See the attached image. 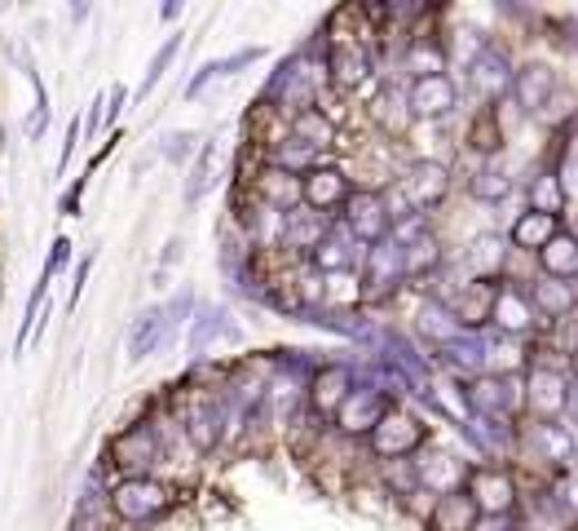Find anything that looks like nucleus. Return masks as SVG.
<instances>
[{
  "mask_svg": "<svg viewBox=\"0 0 578 531\" xmlns=\"http://www.w3.org/2000/svg\"><path fill=\"white\" fill-rule=\"evenodd\" d=\"M575 102H578L575 93H553V98L544 102V115H548L553 124H561L566 115H575Z\"/></svg>",
  "mask_w": 578,
  "mask_h": 531,
  "instance_id": "51",
  "label": "nucleus"
},
{
  "mask_svg": "<svg viewBox=\"0 0 578 531\" xmlns=\"http://www.w3.org/2000/svg\"><path fill=\"white\" fill-rule=\"evenodd\" d=\"M159 18H164V22H177V18H182V4H177V0H168V4L159 9Z\"/></svg>",
  "mask_w": 578,
  "mask_h": 531,
  "instance_id": "55",
  "label": "nucleus"
},
{
  "mask_svg": "<svg viewBox=\"0 0 578 531\" xmlns=\"http://www.w3.org/2000/svg\"><path fill=\"white\" fill-rule=\"evenodd\" d=\"M84 18H89V4H71V22H75V27H80V22H84Z\"/></svg>",
  "mask_w": 578,
  "mask_h": 531,
  "instance_id": "56",
  "label": "nucleus"
},
{
  "mask_svg": "<svg viewBox=\"0 0 578 531\" xmlns=\"http://www.w3.org/2000/svg\"><path fill=\"white\" fill-rule=\"evenodd\" d=\"M362 302H380V297H389L398 284H406L402 279V248L398 244H389V239H380V244H371L367 248V257H362Z\"/></svg>",
  "mask_w": 578,
  "mask_h": 531,
  "instance_id": "12",
  "label": "nucleus"
},
{
  "mask_svg": "<svg viewBox=\"0 0 578 531\" xmlns=\"http://www.w3.org/2000/svg\"><path fill=\"white\" fill-rule=\"evenodd\" d=\"M570 235H575V244H578V222H575V231H570Z\"/></svg>",
  "mask_w": 578,
  "mask_h": 531,
  "instance_id": "57",
  "label": "nucleus"
},
{
  "mask_svg": "<svg viewBox=\"0 0 578 531\" xmlns=\"http://www.w3.org/2000/svg\"><path fill=\"white\" fill-rule=\"evenodd\" d=\"M182 390V386H177ZM173 421L182 430V439L195 448V452H217V443L226 439V404H221V386H190L182 390L177 408H173Z\"/></svg>",
  "mask_w": 578,
  "mask_h": 531,
  "instance_id": "3",
  "label": "nucleus"
},
{
  "mask_svg": "<svg viewBox=\"0 0 578 531\" xmlns=\"http://www.w3.org/2000/svg\"><path fill=\"white\" fill-rule=\"evenodd\" d=\"M530 448H535L544 461H553V466H570V461H575V439H570L561 426H553V421H539V426L530 430Z\"/></svg>",
  "mask_w": 578,
  "mask_h": 531,
  "instance_id": "32",
  "label": "nucleus"
},
{
  "mask_svg": "<svg viewBox=\"0 0 578 531\" xmlns=\"http://www.w3.org/2000/svg\"><path fill=\"white\" fill-rule=\"evenodd\" d=\"M464 399H468V408H473L477 421H495V417H508V412L522 404V381L482 372V377L464 390Z\"/></svg>",
  "mask_w": 578,
  "mask_h": 531,
  "instance_id": "13",
  "label": "nucleus"
},
{
  "mask_svg": "<svg viewBox=\"0 0 578 531\" xmlns=\"http://www.w3.org/2000/svg\"><path fill=\"white\" fill-rule=\"evenodd\" d=\"M402 93H406V111L415 120H442L460 102V89H455V80L446 71H437V75H411V84Z\"/></svg>",
  "mask_w": 578,
  "mask_h": 531,
  "instance_id": "9",
  "label": "nucleus"
},
{
  "mask_svg": "<svg viewBox=\"0 0 578 531\" xmlns=\"http://www.w3.org/2000/svg\"><path fill=\"white\" fill-rule=\"evenodd\" d=\"M80 142H84V129H80V115H71L66 133H62V151H58V173H66V164H71V155H75Z\"/></svg>",
  "mask_w": 578,
  "mask_h": 531,
  "instance_id": "47",
  "label": "nucleus"
},
{
  "mask_svg": "<svg viewBox=\"0 0 578 531\" xmlns=\"http://www.w3.org/2000/svg\"><path fill=\"white\" fill-rule=\"evenodd\" d=\"M49 120H53V111L35 102V106H31V115L22 120V137H27V142H44V133H49Z\"/></svg>",
  "mask_w": 578,
  "mask_h": 531,
  "instance_id": "46",
  "label": "nucleus"
},
{
  "mask_svg": "<svg viewBox=\"0 0 578 531\" xmlns=\"http://www.w3.org/2000/svg\"><path fill=\"white\" fill-rule=\"evenodd\" d=\"M513 93H517V102L526 106V111H544V102L557 93V75H553V67H526V71H517L513 75Z\"/></svg>",
  "mask_w": 578,
  "mask_h": 531,
  "instance_id": "25",
  "label": "nucleus"
},
{
  "mask_svg": "<svg viewBox=\"0 0 578 531\" xmlns=\"http://www.w3.org/2000/svg\"><path fill=\"white\" fill-rule=\"evenodd\" d=\"M327 231H331V217H322V213H313V208H291L288 217H283V231H279V248L291 253V257H305L309 262V253L327 239Z\"/></svg>",
  "mask_w": 578,
  "mask_h": 531,
  "instance_id": "16",
  "label": "nucleus"
},
{
  "mask_svg": "<svg viewBox=\"0 0 578 531\" xmlns=\"http://www.w3.org/2000/svg\"><path fill=\"white\" fill-rule=\"evenodd\" d=\"M93 262H97V253H84L80 257V266H75V275H71V297H66V306L75 310L80 306V297H84V284H89V275H93Z\"/></svg>",
  "mask_w": 578,
  "mask_h": 531,
  "instance_id": "49",
  "label": "nucleus"
},
{
  "mask_svg": "<svg viewBox=\"0 0 578 531\" xmlns=\"http://www.w3.org/2000/svg\"><path fill=\"white\" fill-rule=\"evenodd\" d=\"M252 200L279 217H288L291 208H300V177H291L275 164H261V173L252 177Z\"/></svg>",
  "mask_w": 578,
  "mask_h": 531,
  "instance_id": "18",
  "label": "nucleus"
},
{
  "mask_svg": "<svg viewBox=\"0 0 578 531\" xmlns=\"http://www.w3.org/2000/svg\"><path fill=\"white\" fill-rule=\"evenodd\" d=\"M406 67H411L415 75H437V71H446V44L433 40V35H411V44H406Z\"/></svg>",
  "mask_w": 578,
  "mask_h": 531,
  "instance_id": "35",
  "label": "nucleus"
},
{
  "mask_svg": "<svg viewBox=\"0 0 578 531\" xmlns=\"http://www.w3.org/2000/svg\"><path fill=\"white\" fill-rule=\"evenodd\" d=\"M437 266H442V248H437L433 235H420L415 244L402 248V279H424V275H433Z\"/></svg>",
  "mask_w": 578,
  "mask_h": 531,
  "instance_id": "33",
  "label": "nucleus"
},
{
  "mask_svg": "<svg viewBox=\"0 0 578 531\" xmlns=\"http://www.w3.org/2000/svg\"><path fill=\"white\" fill-rule=\"evenodd\" d=\"M367 439H371V452H375L380 461H402V457H411V452L424 448L429 426H424L420 417L402 412V408H389V412L380 417V426H375Z\"/></svg>",
  "mask_w": 578,
  "mask_h": 531,
  "instance_id": "5",
  "label": "nucleus"
},
{
  "mask_svg": "<svg viewBox=\"0 0 578 531\" xmlns=\"http://www.w3.org/2000/svg\"><path fill=\"white\" fill-rule=\"evenodd\" d=\"M322 71H327V84H331V89H340V93L362 89V84L371 80V71H375L371 44H327Z\"/></svg>",
  "mask_w": 578,
  "mask_h": 531,
  "instance_id": "10",
  "label": "nucleus"
},
{
  "mask_svg": "<svg viewBox=\"0 0 578 531\" xmlns=\"http://www.w3.org/2000/svg\"><path fill=\"white\" fill-rule=\"evenodd\" d=\"M473 531H513V519L508 514H477Z\"/></svg>",
  "mask_w": 578,
  "mask_h": 531,
  "instance_id": "53",
  "label": "nucleus"
},
{
  "mask_svg": "<svg viewBox=\"0 0 578 531\" xmlns=\"http://www.w3.org/2000/svg\"><path fill=\"white\" fill-rule=\"evenodd\" d=\"M124 111H128V84H111V93H102V133H115Z\"/></svg>",
  "mask_w": 578,
  "mask_h": 531,
  "instance_id": "44",
  "label": "nucleus"
},
{
  "mask_svg": "<svg viewBox=\"0 0 578 531\" xmlns=\"http://www.w3.org/2000/svg\"><path fill=\"white\" fill-rule=\"evenodd\" d=\"M353 262H358V244L344 235V226H340V222H331L327 239L309 253V266H313L318 275H349V270H353Z\"/></svg>",
  "mask_w": 578,
  "mask_h": 531,
  "instance_id": "22",
  "label": "nucleus"
},
{
  "mask_svg": "<svg viewBox=\"0 0 578 531\" xmlns=\"http://www.w3.org/2000/svg\"><path fill=\"white\" fill-rule=\"evenodd\" d=\"M173 337H177V328L168 324L164 302H159V306H146V310L133 319V328H128V364H142V359L159 355Z\"/></svg>",
  "mask_w": 578,
  "mask_h": 531,
  "instance_id": "15",
  "label": "nucleus"
},
{
  "mask_svg": "<svg viewBox=\"0 0 578 531\" xmlns=\"http://www.w3.org/2000/svg\"><path fill=\"white\" fill-rule=\"evenodd\" d=\"M491 324L504 333V337H526L535 328V310L530 302L517 293V288H499L495 293V306H491Z\"/></svg>",
  "mask_w": 578,
  "mask_h": 531,
  "instance_id": "24",
  "label": "nucleus"
},
{
  "mask_svg": "<svg viewBox=\"0 0 578 531\" xmlns=\"http://www.w3.org/2000/svg\"><path fill=\"white\" fill-rule=\"evenodd\" d=\"M464 497L473 501L477 514H513V506H517V483H513L508 470H473Z\"/></svg>",
  "mask_w": 578,
  "mask_h": 531,
  "instance_id": "14",
  "label": "nucleus"
},
{
  "mask_svg": "<svg viewBox=\"0 0 578 531\" xmlns=\"http://www.w3.org/2000/svg\"><path fill=\"white\" fill-rule=\"evenodd\" d=\"M159 466H164V443L155 421H128L106 439L97 470H111V479H142V474H159Z\"/></svg>",
  "mask_w": 578,
  "mask_h": 531,
  "instance_id": "2",
  "label": "nucleus"
},
{
  "mask_svg": "<svg viewBox=\"0 0 578 531\" xmlns=\"http://www.w3.org/2000/svg\"><path fill=\"white\" fill-rule=\"evenodd\" d=\"M199 146H204V137H199L195 129H177V133H168V137L159 142V155L182 169V164H190V160L199 155Z\"/></svg>",
  "mask_w": 578,
  "mask_h": 531,
  "instance_id": "42",
  "label": "nucleus"
},
{
  "mask_svg": "<svg viewBox=\"0 0 578 531\" xmlns=\"http://www.w3.org/2000/svg\"><path fill=\"white\" fill-rule=\"evenodd\" d=\"M504 257H508V248H504L499 235H482V239H473V248H468V266L477 270V279H491V275L504 266Z\"/></svg>",
  "mask_w": 578,
  "mask_h": 531,
  "instance_id": "39",
  "label": "nucleus"
},
{
  "mask_svg": "<svg viewBox=\"0 0 578 531\" xmlns=\"http://www.w3.org/2000/svg\"><path fill=\"white\" fill-rule=\"evenodd\" d=\"M473 146H477V151H499V129H495L491 115H486V124L473 129Z\"/></svg>",
  "mask_w": 578,
  "mask_h": 531,
  "instance_id": "52",
  "label": "nucleus"
},
{
  "mask_svg": "<svg viewBox=\"0 0 578 531\" xmlns=\"http://www.w3.org/2000/svg\"><path fill=\"white\" fill-rule=\"evenodd\" d=\"M561 208H566V186H561V177H557V173L535 177V186H530V213H548V217H557Z\"/></svg>",
  "mask_w": 578,
  "mask_h": 531,
  "instance_id": "40",
  "label": "nucleus"
},
{
  "mask_svg": "<svg viewBox=\"0 0 578 531\" xmlns=\"http://www.w3.org/2000/svg\"><path fill=\"white\" fill-rule=\"evenodd\" d=\"M415 483L437 492V497H451L460 483H464V466L455 457H424L420 470H415Z\"/></svg>",
  "mask_w": 578,
  "mask_h": 531,
  "instance_id": "29",
  "label": "nucleus"
},
{
  "mask_svg": "<svg viewBox=\"0 0 578 531\" xmlns=\"http://www.w3.org/2000/svg\"><path fill=\"white\" fill-rule=\"evenodd\" d=\"M84 191H89V177H75V186L62 191V200H58V217H80V208H84Z\"/></svg>",
  "mask_w": 578,
  "mask_h": 531,
  "instance_id": "48",
  "label": "nucleus"
},
{
  "mask_svg": "<svg viewBox=\"0 0 578 531\" xmlns=\"http://www.w3.org/2000/svg\"><path fill=\"white\" fill-rule=\"evenodd\" d=\"M561 231V217H548V213H522L513 222V248H526V253H539L548 248V239Z\"/></svg>",
  "mask_w": 578,
  "mask_h": 531,
  "instance_id": "31",
  "label": "nucleus"
},
{
  "mask_svg": "<svg viewBox=\"0 0 578 531\" xmlns=\"http://www.w3.org/2000/svg\"><path fill=\"white\" fill-rule=\"evenodd\" d=\"M468 84H473V93H477L482 106H495L504 93H513V67L495 49H482L468 62Z\"/></svg>",
  "mask_w": 578,
  "mask_h": 531,
  "instance_id": "17",
  "label": "nucleus"
},
{
  "mask_svg": "<svg viewBox=\"0 0 578 531\" xmlns=\"http://www.w3.org/2000/svg\"><path fill=\"white\" fill-rule=\"evenodd\" d=\"M539 262H544V275H548V279H561V284L578 279L575 235H570V231H557V235L548 239V248H539Z\"/></svg>",
  "mask_w": 578,
  "mask_h": 531,
  "instance_id": "26",
  "label": "nucleus"
},
{
  "mask_svg": "<svg viewBox=\"0 0 578 531\" xmlns=\"http://www.w3.org/2000/svg\"><path fill=\"white\" fill-rule=\"evenodd\" d=\"M177 506V488L159 474L142 479H111L106 483V510L115 528H151Z\"/></svg>",
  "mask_w": 578,
  "mask_h": 531,
  "instance_id": "1",
  "label": "nucleus"
},
{
  "mask_svg": "<svg viewBox=\"0 0 578 531\" xmlns=\"http://www.w3.org/2000/svg\"><path fill=\"white\" fill-rule=\"evenodd\" d=\"M213 182H217V142H204L199 146V155L190 160V173H186V186H182V200L195 208L208 191H213Z\"/></svg>",
  "mask_w": 578,
  "mask_h": 531,
  "instance_id": "30",
  "label": "nucleus"
},
{
  "mask_svg": "<svg viewBox=\"0 0 578 531\" xmlns=\"http://www.w3.org/2000/svg\"><path fill=\"white\" fill-rule=\"evenodd\" d=\"M389 408H393V404H389V390H380V386H353L349 399L336 408L331 421H336V430H340L344 439H367Z\"/></svg>",
  "mask_w": 578,
  "mask_h": 531,
  "instance_id": "7",
  "label": "nucleus"
},
{
  "mask_svg": "<svg viewBox=\"0 0 578 531\" xmlns=\"http://www.w3.org/2000/svg\"><path fill=\"white\" fill-rule=\"evenodd\" d=\"M75 257V244L66 239V235H53V244H49V257H44V270H40V279H35V288L40 293H49L53 288V279L66 270V262Z\"/></svg>",
  "mask_w": 578,
  "mask_h": 531,
  "instance_id": "43",
  "label": "nucleus"
},
{
  "mask_svg": "<svg viewBox=\"0 0 578 531\" xmlns=\"http://www.w3.org/2000/svg\"><path fill=\"white\" fill-rule=\"evenodd\" d=\"M182 53V31H173L159 49H155V58H151V67H146V75H142V84H137V102H146L155 89H159V80L168 75V67H173V58Z\"/></svg>",
  "mask_w": 578,
  "mask_h": 531,
  "instance_id": "36",
  "label": "nucleus"
},
{
  "mask_svg": "<svg viewBox=\"0 0 578 531\" xmlns=\"http://www.w3.org/2000/svg\"><path fill=\"white\" fill-rule=\"evenodd\" d=\"M522 399L544 417V421H553L557 412H566V399H570V381L561 377V372H553V368H535L530 372V381H522Z\"/></svg>",
  "mask_w": 578,
  "mask_h": 531,
  "instance_id": "20",
  "label": "nucleus"
},
{
  "mask_svg": "<svg viewBox=\"0 0 578 531\" xmlns=\"http://www.w3.org/2000/svg\"><path fill=\"white\" fill-rule=\"evenodd\" d=\"M358 386L353 368L349 364H318L309 377H305V404L313 417H336V408L349 399V390Z\"/></svg>",
  "mask_w": 578,
  "mask_h": 531,
  "instance_id": "8",
  "label": "nucleus"
},
{
  "mask_svg": "<svg viewBox=\"0 0 578 531\" xmlns=\"http://www.w3.org/2000/svg\"><path fill=\"white\" fill-rule=\"evenodd\" d=\"M349 191H353V182H349V173L336 169V164H313V169L300 177V204L313 208V213H322V217H331V213L349 200Z\"/></svg>",
  "mask_w": 578,
  "mask_h": 531,
  "instance_id": "11",
  "label": "nucleus"
},
{
  "mask_svg": "<svg viewBox=\"0 0 578 531\" xmlns=\"http://www.w3.org/2000/svg\"><path fill=\"white\" fill-rule=\"evenodd\" d=\"M415 328H420V333H424L429 341H437V346L464 333V328H460V324L451 319V310H446V302H424V306H420V319H415Z\"/></svg>",
  "mask_w": 578,
  "mask_h": 531,
  "instance_id": "38",
  "label": "nucleus"
},
{
  "mask_svg": "<svg viewBox=\"0 0 578 531\" xmlns=\"http://www.w3.org/2000/svg\"><path fill=\"white\" fill-rule=\"evenodd\" d=\"M451 191V169L442 160H411L406 173L398 177V195L406 200L411 213H429L446 200Z\"/></svg>",
  "mask_w": 578,
  "mask_h": 531,
  "instance_id": "6",
  "label": "nucleus"
},
{
  "mask_svg": "<svg viewBox=\"0 0 578 531\" xmlns=\"http://www.w3.org/2000/svg\"><path fill=\"white\" fill-rule=\"evenodd\" d=\"M261 58H266V49H261V44H244L239 53L217 58V71H221V75H239L244 67H252V62H261Z\"/></svg>",
  "mask_w": 578,
  "mask_h": 531,
  "instance_id": "45",
  "label": "nucleus"
},
{
  "mask_svg": "<svg viewBox=\"0 0 578 531\" xmlns=\"http://www.w3.org/2000/svg\"><path fill=\"white\" fill-rule=\"evenodd\" d=\"M526 302H530V310H539V315H548V319H566V315H575L578 293L570 284H561V279H539Z\"/></svg>",
  "mask_w": 578,
  "mask_h": 531,
  "instance_id": "27",
  "label": "nucleus"
},
{
  "mask_svg": "<svg viewBox=\"0 0 578 531\" xmlns=\"http://www.w3.org/2000/svg\"><path fill=\"white\" fill-rule=\"evenodd\" d=\"M217 337H239V328H235V319H230V310L226 306H199L195 310V319H190V355L195 359H204L208 355V346L217 341Z\"/></svg>",
  "mask_w": 578,
  "mask_h": 531,
  "instance_id": "23",
  "label": "nucleus"
},
{
  "mask_svg": "<svg viewBox=\"0 0 578 531\" xmlns=\"http://www.w3.org/2000/svg\"><path fill=\"white\" fill-rule=\"evenodd\" d=\"M371 115L375 124H384L389 133H402L411 124V111H406V93L402 89H380L375 102H371Z\"/></svg>",
  "mask_w": 578,
  "mask_h": 531,
  "instance_id": "37",
  "label": "nucleus"
},
{
  "mask_svg": "<svg viewBox=\"0 0 578 531\" xmlns=\"http://www.w3.org/2000/svg\"><path fill=\"white\" fill-rule=\"evenodd\" d=\"M557 497L566 501V510H570V514H578V474H570V479L557 488Z\"/></svg>",
  "mask_w": 578,
  "mask_h": 531,
  "instance_id": "54",
  "label": "nucleus"
},
{
  "mask_svg": "<svg viewBox=\"0 0 578 531\" xmlns=\"http://www.w3.org/2000/svg\"><path fill=\"white\" fill-rule=\"evenodd\" d=\"M473 195H477L482 204H504V200L513 195V177H508L504 169H477V173H473Z\"/></svg>",
  "mask_w": 578,
  "mask_h": 531,
  "instance_id": "41",
  "label": "nucleus"
},
{
  "mask_svg": "<svg viewBox=\"0 0 578 531\" xmlns=\"http://www.w3.org/2000/svg\"><path fill=\"white\" fill-rule=\"evenodd\" d=\"M473 523H477V510L464 492L442 497L437 510H433V531H473Z\"/></svg>",
  "mask_w": 578,
  "mask_h": 531,
  "instance_id": "34",
  "label": "nucleus"
},
{
  "mask_svg": "<svg viewBox=\"0 0 578 531\" xmlns=\"http://www.w3.org/2000/svg\"><path fill=\"white\" fill-rule=\"evenodd\" d=\"M575 372H578V350H575Z\"/></svg>",
  "mask_w": 578,
  "mask_h": 531,
  "instance_id": "58",
  "label": "nucleus"
},
{
  "mask_svg": "<svg viewBox=\"0 0 578 531\" xmlns=\"http://www.w3.org/2000/svg\"><path fill=\"white\" fill-rule=\"evenodd\" d=\"M495 293H499V284L495 279H473L464 293H455L451 297V319L464 328V333H477L482 324H491V306H495Z\"/></svg>",
  "mask_w": 578,
  "mask_h": 531,
  "instance_id": "19",
  "label": "nucleus"
},
{
  "mask_svg": "<svg viewBox=\"0 0 578 531\" xmlns=\"http://www.w3.org/2000/svg\"><path fill=\"white\" fill-rule=\"evenodd\" d=\"M213 80H221V71H217V62H204V67L190 75V84H186V102H195Z\"/></svg>",
  "mask_w": 578,
  "mask_h": 531,
  "instance_id": "50",
  "label": "nucleus"
},
{
  "mask_svg": "<svg viewBox=\"0 0 578 531\" xmlns=\"http://www.w3.org/2000/svg\"><path fill=\"white\" fill-rule=\"evenodd\" d=\"M437 350H442V359H446L455 372H473V377L486 372V341H482L477 333H460V337L442 341Z\"/></svg>",
  "mask_w": 578,
  "mask_h": 531,
  "instance_id": "28",
  "label": "nucleus"
},
{
  "mask_svg": "<svg viewBox=\"0 0 578 531\" xmlns=\"http://www.w3.org/2000/svg\"><path fill=\"white\" fill-rule=\"evenodd\" d=\"M340 226H344V235H349L358 248H371V244L389 239V208H384V195L371 191V186H353L349 200L340 204Z\"/></svg>",
  "mask_w": 578,
  "mask_h": 531,
  "instance_id": "4",
  "label": "nucleus"
},
{
  "mask_svg": "<svg viewBox=\"0 0 578 531\" xmlns=\"http://www.w3.org/2000/svg\"><path fill=\"white\" fill-rule=\"evenodd\" d=\"M288 137L300 142V146H309L313 155L340 146V129H336V120H331L322 106H305V111L288 115Z\"/></svg>",
  "mask_w": 578,
  "mask_h": 531,
  "instance_id": "21",
  "label": "nucleus"
}]
</instances>
